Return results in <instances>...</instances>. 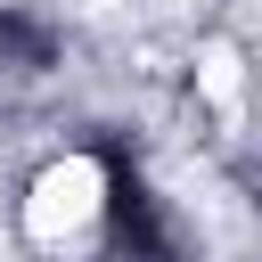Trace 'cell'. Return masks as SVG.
Segmentation results:
<instances>
[{
	"instance_id": "6da1fadb",
	"label": "cell",
	"mask_w": 262,
	"mask_h": 262,
	"mask_svg": "<svg viewBox=\"0 0 262 262\" xmlns=\"http://www.w3.org/2000/svg\"><path fill=\"white\" fill-rule=\"evenodd\" d=\"M98 196H106V172H98L90 156H66V164H49V172L33 180V196H25V237H41V246H66V237H82V229L98 221Z\"/></svg>"
},
{
	"instance_id": "7a4b0ae2",
	"label": "cell",
	"mask_w": 262,
	"mask_h": 262,
	"mask_svg": "<svg viewBox=\"0 0 262 262\" xmlns=\"http://www.w3.org/2000/svg\"><path fill=\"white\" fill-rule=\"evenodd\" d=\"M196 90H205L221 115H237V90H246V82H237V49H229V41H213V49L196 57Z\"/></svg>"
}]
</instances>
